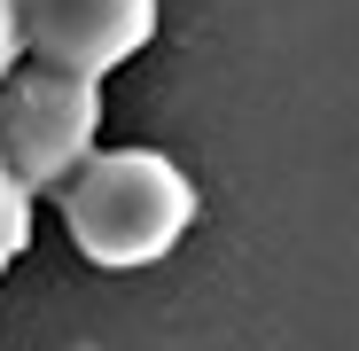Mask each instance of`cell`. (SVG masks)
Wrapping results in <instances>:
<instances>
[{"mask_svg":"<svg viewBox=\"0 0 359 351\" xmlns=\"http://www.w3.org/2000/svg\"><path fill=\"white\" fill-rule=\"evenodd\" d=\"M63 226L79 258L102 273L164 266L196 226V180L164 149H94L63 180Z\"/></svg>","mask_w":359,"mask_h":351,"instance_id":"obj_1","label":"cell"},{"mask_svg":"<svg viewBox=\"0 0 359 351\" xmlns=\"http://www.w3.org/2000/svg\"><path fill=\"white\" fill-rule=\"evenodd\" d=\"M102 149V78L24 63L0 78V164L24 195H63V180Z\"/></svg>","mask_w":359,"mask_h":351,"instance_id":"obj_2","label":"cell"},{"mask_svg":"<svg viewBox=\"0 0 359 351\" xmlns=\"http://www.w3.org/2000/svg\"><path fill=\"white\" fill-rule=\"evenodd\" d=\"M16 39L32 63L109 78L156 39V0H16Z\"/></svg>","mask_w":359,"mask_h":351,"instance_id":"obj_3","label":"cell"},{"mask_svg":"<svg viewBox=\"0 0 359 351\" xmlns=\"http://www.w3.org/2000/svg\"><path fill=\"white\" fill-rule=\"evenodd\" d=\"M32 203H39V195H24L16 172L0 164V281H8V266H16L24 242H32Z\"/></svg>","mask_w":359,"mask_h":351,"instance_id":"obj_4","label":"cell"},{"mask_svg":"<svg viewBox=\"0 0 359 351\" xmlns=\"http://www.w3.org/2000/svg\"><path fill=\"white\" fill-rule=\"evenodd\" d=\"M24 63V39H16V0H0V78Z\"/></svg>","mask_w":359,"mask_h":351,"instance_id":"obj_5","label":"cell"}]
</instances>
